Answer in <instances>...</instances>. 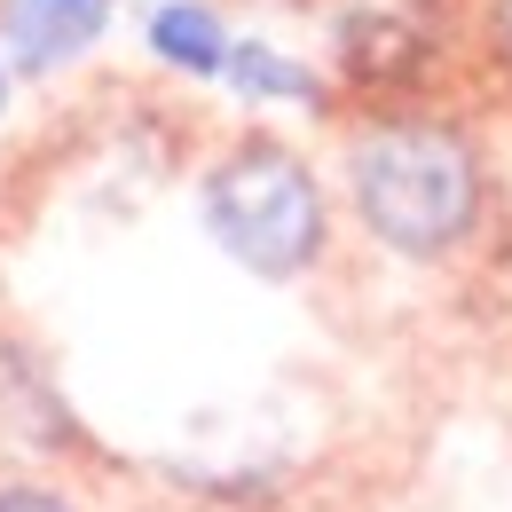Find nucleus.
<instances>
[{
  "instance_id": "1",
  "label": "nucleus",
  "mask_w": 512,
  "mask_h": 512,
  "mask_svg": "<svg viewBox=\"0 0 512 512\" xmlns=\"http://www.w3.org/2000/svg\"><path fill=\"white\" fill-rule=\"evenodd\" d=\"M355 221L402 260H449L481 229V150L434 111H386L347 142Z\"/></svg>"
},
{
  "instance_id": "2",
  "label": "nucleus",
  "mask_w": 512,
  "mask_h": 512,
  "mask_svg": "<svg viewBox=\"0 0 512 512\" xmlns=\"http://www.w3.org/2000/svg\"><path fill=\"white\" fill-rule=\"evenodd\" d=\"M205 229H213V245L237 260V268H253L268 284H292V276H308L323 253V229H331V213H323V182L316 166L300 158V150H284V142H237L213 174H205Z\"/></svg>"
},
{
  "instance_id": "3",
  "label": "nucleus",
  "mask_w": 512,
  "mask_h": 512,
  "mask_svg": "<svg viewBox=\"0 0 512 512\" xmlns=\"http://www.w3.org/2000/svg\"><path fill=\"white\" fill-rule=\"evenodd\" d=\"M111 8L119 0H0V56L24 79H48L111 32Z\"/></svg>"
},
{
  "instance_id": "4",
  "label": "nucleus",
  "mask_w": 512,
  "mask_h": 512,
  "mask_svg": "<svg viewBox=\"0 0 512 512\" xmlns=\"http://www.w3.org/2000/svg\"><path fill=\"white\" fill-rule=\"evenodd\" d=\"M339 64L355 71V87H402L426 64V32L394 8H355L339 16Z\"/></svg>"
},
{
  "instance_id": "5",
  "label": "nucleus",
  "mask_w": 512,
  "mask_h": 512,
  "mask_svg": "<svg viewBox=\"0 0 512 512\" xmlns=\"http://www.w3.org/2000/svg\"><path fill=\"white\" fill-rule=\"evenodd\" d=\"M142 40H150L158 64H174L182 79H221L229 48H237V32L221 24V8H205V0H158L142 16Z\"/></svg>"
},
{
  "instance_id": "6",
  "label": "nucleus",
  "mask_w": 512,
  "mask_h": 512,
  "mask_svg": "<svg viewBox=\"0 0 512 512\" xmlns=\"http://www.w3.org/2000/svg\"><path fill=\"white\" fill-rule=\"evenodd\" d=\"M245 103H300V111H316L323 103V79L300 56H284V48H268V40H237L229 48V71H221Z\"/></svg>"
},
{
  "instance_id": "7",
  "label": "nucleus",
  "mask_w": 512,
  "mask_h": 512,
  "mask_svg": "<svg viewBox=\"0 0 512 512\" xmlns=\"http://www.w3.org/2000/svg\"><path fill=\"white\" fill-rule=\"evenodd\" d=\"M0 512H71L56 489H32V481H16V489H0Z\"/></svg>"
},
{
  "instance_id": "8",
  "label": "nucleus",
  "mask_w": 512,
  "mask_h": 512,
  "mask_svg": "<svg viewBox=\"0 0 512 512\" xmlns=\"http://www.w3.org/2000/svg\"><path fill=\"white\" fill-rule=\"evenodd\" d=\"M489 48H497V64L512 71V0H489Z\"/></svg>"
},
{
  "instance_id": "9",
  "label": "nucleus",
  "mask_w": 512,
  "mask_h": 512,
  "mask_svg": "<svg viewBox=\"0 0 512 512\" xmlns=\"http://www.w3.org/2000/svg\"><path fill=\"white\" fill-rule=\"evenodd\" d=\"M0 111H8V71H0Z\"/></svg>"
}]
</instances>
